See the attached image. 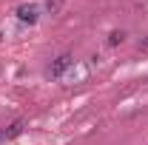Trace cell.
Here are the masks:
<instances>
[{
  "label": "cell",
  "mask_w": 148,
  "mask_h": 145,
  "mask_svg": "<svg viewBox=\"0 0 148 145\" xmlns=\"http://www.w3.org/2000/svg\"><path fill=\"white\" fill-rule=\"evenodd\" d=\"M71 66H74V54H69V51H66V54H60V57H54V60H51V66H49V77L57 80V77H63V74L69 71Z\"/></svg>",
  "instance_id": "cell-1"
},
{
  "label": "cell",
  "mask_w": 148,
  "mask_h": 145,
  "mask_svg": "<svg viewBox=\"0 0 148 145\" xmlns=\"http://www.w3.org/2000/svg\"><path fill=\"white\" fill-rule=\"evenodd\" d=\"M17 20L20 23H29V26H34L37 20H40V9H37L34 3H23V6H17Z\"/></svg>",
  "instance_id": "cell-2"
},
{
  "label": "cell",
  "mask_w": 148,
  "mask_h": 145,
  "mask_svg": "<svg viewBox=\"0 0 148 145\" xmlns=\"http://www.w3.org/2000/svg\"><path fill=\"white\" fill-rule=\"evenodd\" d=\"M26 131V120H14L9 128H3V134H6V140H17L20 134Z\"/></svg>",
  "instance_id": "cell-3"
},
{
  "label": "cell",
  "mask_w": 148,
  "mask_h": 145,
  "mask_svg": "<svg viewBox=\"0 0 148 145\" xmlns=\"http://www.w3.org/2000/svg\"><path fill=\"white\" fill-rule=\"evenodd\" d=\"M123 40H125V31L117 29V31H111V34H108V46H120Z\"/></svg>",
  "instance_id": "cell-4"
},
{
  "label": "cell",
  "mask_w": 148,
  "mask_h": 145,
  "mask_svg": "<svg viewBox=\"0 0 148 145\" xmlns=\"http://www.w3.org/2000/svg\"><path fill=\"white\" fill-rule=\"evenodd\" d=\"M60 9H63V0H46V12L49 14H57Z\"/></svg>",
  "instance_id": "cell-5"
},
{
  "label": "cell",
  "mask_w": 148,
  "mask_h": 145,
  "mask_svg": "<svg viewBox=\"0 0 148 145\" xmlns=\"http://www.w3.org/2000/svg\"><path fill=\"white\" fill-rule=\"evenodd\" d=\"M137 49H140V51H148V34L143 37V40H140V43H137Z\"/></svg>",
  "instance_id": "cell-6"
},
{
  "label": "cell",
  "mask_w": 148,
  "mask_h": 145,
  "mask_svg": "<svg viewBox=\"0 0 148 145\" xmlns=\"http://www.w3.org/2000/svg\"><path fill=\"white\" fill-rule=\"evenodd\" d=\"M6 142V134H3V128H0V145Z\"/></svg>",
  "instance_id": "cell-7"
}]
</instances>
